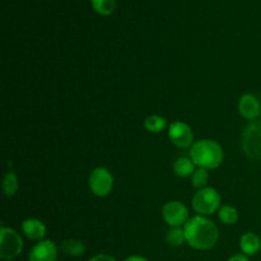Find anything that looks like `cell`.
<instances>
[{"label": "cell", "instance_id": "1", "mask_svg": "<svg viewBox=\"0 0 261 261\" xmlns=\"http://www.w3.org/2000/svg\"><path fill=\"white\" fill-rule=\"evenodd\" d=\"M185 239L189 246L195 250H211L219 239L218 227L204 216H194L184 226Z\"/></svg>", "mask_w": 261, "mask_h": 261}, {"label": "cell", "instance_id": "2", "mask_svg": "<svg viewBox=\"0 0 261 261\" xmlns=\"http://www.w3.org/2000/svg\"><path fill=\"white\" fill-rule=\"evenodd\" d=\"M190 158L198 167L216 170L222 165L224 152L222 145L213 139H200L190 148Z\"/></svg>", "mask_w": 261, "mask_h": 261}, {"label": "cell", "instance_id": "3", "mask_svg": "<svg viewBox=\"0 0 261 261\" xmlns=\"http://www.w3.org/2000/svg\"><path fill=\"white\" fill-rule=\"evenodd\" d=\"M222 198L218 191L213 188H204L196 191L191 200L194 212L199 216H211L221 208Z\"/></svg>", "mask_w": 261, "mask_h": 261}, {"label": "cell", "instance_id": "4", "mask_svg": "<svg viewBox=\"0 0 261 261\" xmlns=\"http://www.w3.org/2000/svg\"><path fill=\"white\" fill-rule=\"evenodd\" d=\"M242 152L252 161H261V119L250 121L241 138Z\"/></svg>", "mask_w": 261, "mask_h": 261}, {"label": "cell", "instance_id": "5", "mask_svg": "<svg viewBox=\"0 0 261 261\" xmlns=\"http://www.w3.org/2000/svg\"><path fill=\"white\" fill-rule=\"evenodd\" d=\"M23 250V240L13 228L3 226L0 228V259L4 261L14 260Z\"/></svg>", "mask_w": 261, "mask_h": 261}, {"label": "cell", "instance_id": "6", "mask_svg": "<svg viewBox=\"0 0 261 261\" xmlns=\"http://www.w3.org/2000/svg\"><path fill=\"white\" fill-rule=\"evenodd\" d=\"M88 186L93 195L97 198H105L110 195L114 189V176L107 168L96 167L89 173Z\"/></svg>", "mask_w": 261, "mask_h": 261}, {"label": "cell", "instance_id": "7", "mask_svg": "<svg viewBox=\"0 0 261 261\" xmlns=\"http://www.w3.org/2000/svg\"><path fill=\"white\" fill-rule=\"evenodd\" d=\"M162 217L170 227H184L189 218V211L181 201L171 200L162 208Z\"/></svg>", "mask_w": 261, "mask_h": 261}, {"label": "cell", "instance_id": "8", "mask_svg": "<svg viewBox=\"0 0 261 261\" xmlns=\"http://www.w3.org/2000/svg\"><path fill=\"white\" fill-rule=\"evenodd\" d=\"M168 138L177 148H189L194 144L193 129L182 121H175L168 126Z\"/></svg>", "mask_w": 261, "mask_h": 261}, {"label": "cell", "instance_id": "9", "mask_svg": "<svg viewBox=\"0 0 261 261\" xmlns=\"http://www.w3.org/2000/svg\"><path fill=\"white\" fill-rule=\"evenodd\" d=\"M58 252L59 249L55 242L50 240H42L31 249L28 261H56Z\"/></svg>", "mask_w": 261, "mask_h": 261}, {"label": "cell", "instance_id": "10", "mask_svg": "<svg viewBox=\"0 0 261 261\" xmlns=\"http://www.w3.org/2000/svg\"><path fill=\"white\" fill-rule=\"evenodd\" d=\"M239 111L244 119L249 121L259 119L261 114V105L259 98L252 93L242 94L239 101Z\"/></svg>", "mask_w": 261, "mask_h": 261}, {"label": "cell", "instance_id": "11", "mask_svg": "<svg viewBox=\"0 0 261 261\" xmlns=\"http://www.w3.org/2000/svg\"><path fill=\"white\" fill-rule=\"evenodd\" d=\"M22 232L28 240L42 241L46 234V226L37 218H27L22 222Z\"/></svg>", "mask_w": 261, "mask_h": 261}, {"label": "cell", "instance_id": "12", "mask_svg": "<svg viewBox=\"0 0 261 261\" xmlns=\"http://www.w3.org/2000/svg\"><path fill=\"white\" fill-rule=\"evenodd\" d=\"M240 249L246 256L257 254L261 249V240L254 232H246L240 239Z\"/></svg>", "mask_w": 261, "mask_h": 261}, {"label": "cell", "instance_id": "13", "mask_svg": "<svg viewBox=\"0 0 261 261\" xmlns=\"http://www.w3.org/2000/svg\"><path fill=\"white\" fill-rule=\"evenodd\" d=\"M195 166L196 165L191 158L178 157L173 162V172L178 177H189V176H193V173L195 172Z\"/></svg>", "mask_w": 261, "mask_h": 261}, {"label": "cell", "instance_id": "14", "mask_svg": "<svg viewBox=\"0 0 261 261\" xmlns=\"http://www.w3.org/2000/svg\"><path fill=\"white\" fill-rule=\"evenodd\" d=\"M60 249L61 251L65 255H68V256L79 257L82 256V255H84V252H86V245H84V242L81 241V240L70 239L63 241Z\"/></svg>", "mask_w": 261, "mask_h": 261}, {"label": "cell", "instance_id": "15", "mask_svg": "<svg viewBox=\"0 0 261 261\" xmlns=\"http://www.w3.org/2000/svg\"><path fill=\"white\" fill-rule=\"evenodd\" d=\"M219 221L227 226H233L239 221V211L232 205H222L218 211Z\"/></svg>", "mask_w": 261, "mask_h": 261}, {"label": "cell", "instance_id": "16", "mask_svg": "<svg viewBox=\"0 0 261 261\" xmlns=\"http://www.w3.org/2000/svg\"><path fill=\"white\" fill-rule=\"evenodd\" d=\"M167 125V120L161 115H149L144 120V127L149 133H161Z\"/></svg>", "mask_w": 261, "mask_h": 261}, {"label": "cell", "instance_id": "17", "mask_svg": "<svg viewBox=\"0 0 261 261\" xmlns=\"http://www.w3.org/2000/svg\"><path fill=\"white\" fill-rule=\"evenodd\" d=\"M166 242L172 247L181 246L184 242H186L184 227H170L166 233Z\"/></svg>", "mask_w": 261, "mask_h": 261}, {"label": "cell", "instance_id": "18", "mask_svg": "<svg viewBox=\"0 0 261 261\" xmlns=\"http://www.w3.org/2000/svg\"><path fill=\"white\" fill-rule=\"evenodd\" d=\"M18 189H19V180H18L17 175L12 171L5 175L4 180H3V191H4V195L10 198V196H14L17 194Z\"/></svg>", "mask_w": 261, "mask_h": 261}, {"label": "cell", "instance_id": "19", "mask_svg": "<svg viewBox=\"0 0 261 261\" xmlns=\"http://www.w3.org/2000/svg\"><path fill=\"white\" fill-rule=\"evenodd\" d=\"M92 8L96 13H98L99 15H107L112 14L116 8V2L115 0H91Z\"/></svg>", "mask_w": 261, "mask_h": 261}, {"label": "cell", "instance_id": "20", "mask_svg": "<svg viewBox=\"0 0 261 261\" xmlns=\"http://www.w3.org/2000/svg\"><path fill=\"white\" fill-rule=\"evenodd\" d=\"M209 180V172L206 168L199 167L196 168L195 172L191 176V185L193 188H195L196 190H200V189L206 188V184Z\"/></svg>", "mask_w": 261, "mask_h": 261}, {"label": "cell", "instance_id": "21", "mask_svg": "<svg viewBox=\"0 0 261 261\" xmlns=\"http://www.w3.org/2000/svg\"><path fill=\"white\" fill-rule=\"evenodd\" d=\"M88 261H116V259L112 256H110V255L99 254V255H96V256L91 257Z\"/></svg>", "mask_w": 261, "mask_h": 261}, {"label": "cell", "instance_id": "22", "mask_svg": "<svg viewBox=\"0 0 261 261\" xmlns=\"http://www.w3.org/2000/svg\"><path fill=\"white\" fill-rule=\"evenodd\" d=\"M227 261H250V259L245 254H237V255H233V256L229 257Z\"/></svg>", "mask_w": 261, "mask_h": 261}, {"label": "cell", "instance_id": "23", "mask_svg": "<svg viewBox=\"0 0 261 261\" xmlns=\"http://www.w3.org/2000/svg\"><path fill=\"white\" fill-rule=\"evenodd\" d=\"M124 261H149V260L144 256H139V255H132V256L126 257Z\"/></svg>", "mask_w": 261, "mask_h": 261}]
</instances>
